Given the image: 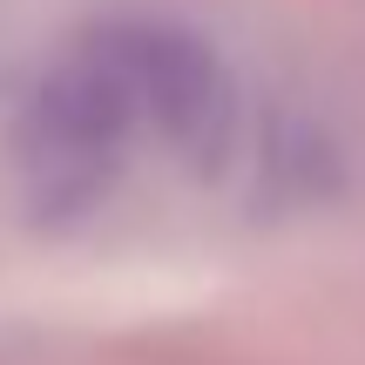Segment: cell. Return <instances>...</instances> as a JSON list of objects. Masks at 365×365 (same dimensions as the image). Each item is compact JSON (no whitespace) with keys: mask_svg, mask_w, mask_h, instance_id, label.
<instances>
[{"mask_svg":"<svg viewBox=\"0 0 365 365\" xmlns=\"http://www.w3.org/2000/svg\"><path fill=\"white\" fill-rule=\"evenodd\" d=\"M135 129H143V102H135L122 41L102 34L75 48L27 95L21 122H14V176H21L27 210L41 223L88 217L108 196Z\"/></svg>","mask_w":365,"mask_h":365,"instance_id":"cell-1","label":"cell"},{"mask_svg":"<svg viewBox=\"0 0 365 365\" xmlns=\"http://www.w3.org/2000/svg\"><path fill=\"white\" fill-rule=\"evenodd\" d=\"M115 41H122V61H129L135 102H143V129H156L196 170L230 156L237 88L217 54L196 34H176V27H115Z\"/></svg>","mask_w":365,"mask_h":365,"instance_id":"cell-2","label":"cell"}]
</instances>
